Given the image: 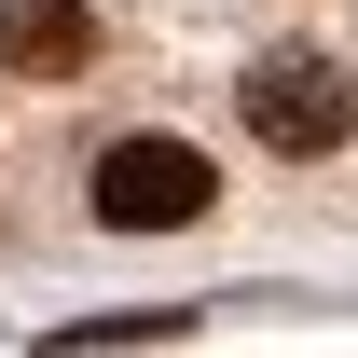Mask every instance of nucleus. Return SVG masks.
I'll list each match as a JSON object with an SVG mask.
<instances>
[{
	"label": "nucleus",
	"mask_w": 358,
	"mask_h": 358,
	"mask_svg": "<svg viewBox=\"0 0 358 358\" xmlns=\"http://www.w3.org/2000/svg\"><path fill=\"white\" fill-rule=\"evenodd\" d=\"M234 110H248V138L262 152H289V166H317V152H345V124H358V83L331 69L317 42H275L248 83H234Z\"/></svg>",
	"instance_id": "f257e3e1"
},
{
	"label": "nucleus",
	"mask_w": 358,
	"mask_h": 358,
	"mask_svg": "<svg viewBox=\"0 0 358 358\" xmlns=\"http://www.w3.org/2000/svg\"><path fill=\"white\" fill-rule=\"evenodd\" d=\"M207 152L193 138H110L96 152V221L110 234H179V221H207Z\"/></svg>",
	"instance_id": "f03ea898"
},
{
	"label": "nucleus",
	"mask_w": 358,
	"mask_h": 358,
	"mask_svg": "<svg viewBox=\"0 0 358 358\" xmlns=\"http://www.w3.org/2000/svg\"><path fill=\"white\" fill-rule=\"evenodd\" d=\"M83 55H96L83 0H0V69H14V83H69Z\"/></svg>",
	"instance_id": "7ed1b4c3"
},
{
	"label": "nucleus",
	"mask_w": 358,
	"mask_h": 358,
	"mask_svg": "<svg viewBox=\"0 0 358 358\" xmlns=\"http://www.w3.org/2000/svg\"><path fill=\"white\" fill-rule=\"evenodd\" d=\"M166 331H193V303H138V317H69V331H55V358H83V345H166Z\"/></svg>",
	"instance_id": "20e7f679"
}]
</instances>
